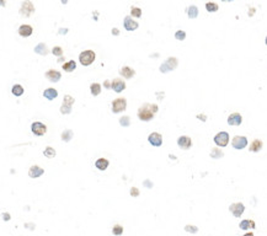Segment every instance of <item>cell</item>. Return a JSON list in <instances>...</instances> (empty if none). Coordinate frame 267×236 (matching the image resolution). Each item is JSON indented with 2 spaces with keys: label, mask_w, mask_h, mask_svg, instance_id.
<instances>
[{
  "label": "cell",
  "mask_w": 267,
  "mask_h": 236,
  "mask_svg": "<svg viewBox=\"0 0 267 236\" xmlns=\"http://www.w3.org/2000/svg\"><path fill=\"white\" fill-rule=\"evenodd\" d=\"M158 112V106L152 104H144L138 110V118L144 122H149L154 118V113Z\"/></svg>",
  "instance_id": "6da1fadb"
},
{
  "label": "cell",
  "mask_w": 267,
  "mask_h": 236,
  "mask_svg": "<svg viewBox=\"0 0 267 236\" xmlns=\"http://www.w3.org/2000/svg\"><path fill=\"white\" fill-rule=\"evenodd\" d=\"M95 52L94 51H84V52H81L80 53V55H79V62H80V64L81 65H84V67H88L90 64H92L94 63V60H95Z\"/></svg>",
  "instance_id": "7a4b0ae2"
},
{
  "label": "cell",
  "mask_w": 267,
  "mask_h": 236,
  "mask_svg": "<svg viewBox=\"0 0 267 236\" xmlns=\"http://www.w3.org/2000/svg\"><path fill=\"white\" fill-rule=\"evenodd\" d=\"M176 67H177V59L174 57H170L166 59L165 63H163L160 65V71L161 73H169V71L176 69Z\"/></svg>",
  "instance_id": "3957f363"
},
{
  "label": "cell",
  "mask_w": 267,
  "mask_h": 236,
  "mask_svg": "<svg viewBox=\"0 0 267 236\" xmlns=\"http://www.w3.org/2000/svg\"><path fill=\"white\" fill-rule=\"evenodd\" d=\"M127 107V101L126 99L123 97H119V99H116L113 102H112V111L113 113H119V112H123Z\"/></svg>",
  "instance_id": "277c9868"
},
{
  "label": "cell",
  "mask_w": 267,
  "mask_h": 236,
  "mask_svg": "<svg viewBox=\"0 0 267 236\" xmlns=\"http://www.w3.org/2000/svg\"><path fill=\"white\" fill-rule=\"evenodd\" d=\"M214 143L218 146H227L229 143V134L227 132H220L214 136Z\"/></svg>",
  "instance_id": "5b68a950"
},
{
  "label": "cell",
  "mask_w": 267,
  "mask_h": 236,
  "mask_svg": "<svg viewBox=\"0 0 267 236\" xmlns=\"http://www.w3.org/2000/svg\"><path fill=\"white\" fill-rule=\"evenodd\" d=\"M31 130H32V133H33L35 135L41 136V135H44V134H46L47 127H46V124H43V123H41V122H33L32 125H31Z\"/></svg>",
  "instance_id": "8992f818"
},
{
  "label": "cell",
  "mask_w": 267,
  "mask_h": 236,
  "mask_svg": "<svg viewBox=\"0 0 267 236\" xmlns=\"http://www.w3.org/2000/svg\"><path fill=\"white\" fill-rule=\"evenodd\" d=\"M33 12H35V7H33L32 2L28 1V0L23 1V2H22V6H21V10H20V14H21L22 16L28 17V16H31Z\"/></svg>",
  "instance_id": "52a82bcc"
},
{
  "label": "cell",
  "mask_w": 267,
  "mask_h": 236,
  "mask_svg": "<svg viewBox=\"0 0 267 236\" xmlns=\"http://www.w3.org/2000/svg\"><path fill=\"white\" fill-rule=\"evenodd\" d=\"M232 144H233V146H234L235 149H238V150H241V149H244V148L248 145V139H246L245 136L236 135V136H234V139H233Z\"/></svg>",
  "instance_id": "ba28073f"
},
{
  "label": "cell",
  "mask_w": 267,
  "mask_h": 236,
  "mask_svg": "<svg viewBox=\"0 0 267 236\" xmlns=\"http://www.w3.org/2000/svg\"><path fill=\"white\" fill-rule=\"evenodd\" d=\"M229 209H230V212L233 213V215H234L235 218H239V217H241V214L244 213L245 205H244L243 203H234V204L230 205Z\"/></svg>",
  "instance_id": "9c48e42d"
},
{
  "label": "cell",
  "mask_w": 267,
  "mask_h": 236,
  "mask_svg": "<svg viewBox=\"0 0 267 236\" xmlns=\"http://www.w3.org/2000/svg\"><path fill=\"white\" fill-rule=\"evenodd\" d=\"M148 140L153 146H161V144H163V136H161V134H159L156 132L152 133L148 136Z\"/></svg>",
  "instance_id": "30bf717a"
},
{
  "label": "cell",
  "mask_w": 267,
  "mask_h": 236,
  "mask_svg": "<svg viewBox=\"0 0 267 236\" xmlns=\"http://www.w3.org/2000/svg\"><path fill=\"white\" fill-rule=\"evenodd\" d=\"M177 145L180 146V148L187 150V149H190V148L192 146V140H191L190 136H187V135H182V136H180V138L177 139Z\"/></svg>",
  "instance_id": "8fae6325"
},
{
  "label": "cell",
  "mask_w": 267,
  "mask_h": 236,
  "mask_svg": "<svg viewBox=\"0 0 267 236\" xmlns=\"http://www.w3.org/2000/svg\"><path fill=\"white\" fill-rule=\"evenodd\" d=\"M123 25H124V28H126L127 31H134V30L138 28V22L134 21V20H132L131 16H126V17H124Z\"/></svg>",
  "instance_id": "7c38bea8"
},
{
  "label": "cell",
  "mask_w": 267,
  "mask_h": 236,
  "mask_svg": "<svg viewBox=\"0 0 267 236\" xmlns=\"http://www.w3.org/2000/svg\"><path fill=\"white\" fill-rule=\"evenodd\" d=\"M111 89H113L115 92H122L124 89H126V84L123 80L121 79H115L112 83H111Z\"/></svg>",
  "instance_id": "4fadbf2b"
},
{
  "label": "cell",
  "mask_w": 267,
  "mask_h": 236,
  "mask_svg": "<svg viewBox=\"0 0 267 236\" xmlns=\"http://www.w3.org/2000/svg\"><path fill=\"white\" fill-rule=\"evenodd\" d=\"M43 173H44V170H43L42 167L37 166V165L30 167V170H28V176H30L31 178H37V177L42 176Z\"/></svg>",
  "instance_id": "5bb4252c"
},
{
  "label": "cell",
  "mask_w": 267,
  "mask_h": 236,
  "mask_svg": "<svg viewBox=\"0 0 267 236\" xmlns=\"http://www.w3.org/2000/svg\"><path fill=\"white\" fill-rule=\"evenodd\" d=\"M33 32V28L30 25H21L19 27V35L21 37H30Z\"/></svg>",
  "instance_id": "9a60e30c"
},
{
  "label": "cell",
  "mask_w": 267,
  "mask_h": 236,
  "mask_svg": "<svg viewBox=\"0 0 267 236\" xmlns=\"http://www.w3.org/2000/svg\"><path fill=\"white\" fill-rule=\"evenodd\" d=\"M46 78H47L49 81H52V83H57V81H59V79L62 78V74H60L59 71H57V70H48V71L46 73Z\"/></svg>",
  "instance_id": "2e32d148"
},
{
  "label": "cell",
  "mask_w": 267,
  "mask_h": 236,
  "mask_svg": "<svg viewBox=\"0 0 267 236\" xmlns=\"http://www.w3.org/2000/svg\"><path fill=\"white\" fill-rule=\"evenodd\" d=\"M243 122V117L239 113H233L228 118V124L229 125H240Z\"/></svg>",
  "instance_id": "e0dca14e"
},
{
  "label": "cell",
  "mask_w": 267,
  "mask_h": 236,
  "mask_svg": "<svg viewBox=\"0 0 267 236\" xmlns=\"http://www.w3.org/2000/svg\"><path fill=\"white\" fill-rule=\"evenodd\" d=\"M119 74L123 75V78H126V79H131V78L134 76L136 71H134L132 68H129V67H123V68L119 70Z\"/></svg>",
  "instance_id": "ac0fdd59"
},
{
  "label": "cell",
  "mask_w": 267,
  "mask_h": 236,
  "mask_svg": "<svg viewBox=\"0 0 267 236\" xmlns=\"http://www.w3.org/2000/svg\"><path fill=\"white\" fill-rule=\"evenodd\" d=\"M43 96H44L47 100L52 101V100H54V99L58 96V91H57L56 89H52V87H49V89H46V90H44V92H43Z\"/></svg>",
  "instance_id": "d6986e66"
},
{
  "label": "cell",
  "mask_w": 267,
  "mask_h": 236,
  "mask_svg": "<svg viewBox=\"0 0 267 236\" xmlns=\"http://www.w3.org/2000/svg\"><path fill=\"white\" fill-rule=\"evenodd\" d=\"M95 166H96L98 170H101V171H105V170L108 167V160H106V159L101 157V159H98V160H96V162H95Z\"/></svg>",
  "instance_id": "ffe728a7"
},
{
  "label": "cell",
  "mask_w": 267,
  "mask_h": 236,
  "mask_svg": "<svg viewBox=\"0 0 267 236\" xmlns=\"http://www.w3.org/2000/svg\"><path fill=\"white\" fill-rule=\"evenodd\" d=\"M261 149H262V141L259 140V139L254 140V141L251 143V145H250V151H252V153H257V151H260Z\"/></svg>",
  "instance_id": "44dd1931"
},
{
  "label": "cell",
  "mask_w": 267,
  "mask_h": 236,
  "mask_svg": "<svg viewBox=\"0 0 267 236\" xmlns=\"http://www.w3.org/2000/svg\"><path fill=\"white\" fill-rule=\"evenodd\" d=\"M35 52L37 54H41V55H46L48 53V49H47V46L44 43H40L35 47Z\"/></svg>",
  "instance_id": "7402d4cb"
},
{
  "label": "cell",
  "mask_w": 267,
  "mask_h": 236,
  "mask_svg": "<svg viewBox=\"0 0 267 236\" xmlns=\"http://www.w3.org/2000/svg\"><path fill=\"white\" fill-rule=\"evenodd\" d=\"M75 68H77V63H75L74 60H70V62H67L65 64H63V69H64V71H67V73L74 71Z\"/></svg>",
  "instance_id": "603a6c76"
},
{
  "label": "cell",
  "mask_w": 267,
  "mask_h": 236,
  "mask_svg": "<svg viewBox=\"0 0 267 236\" xmlns=\"http://www.w3.org/2000/svg\"><path fill=\"white\" fill-rule=\"evenodd\" d=\"M187 15H188L190 18H196L198 16V9H197V6H194V5L190 6L187 9Z\"/></svg>",
  "instance_id": "cb8c5ba5"
},
{
  "label": "cell",
  "mask_w": 267,
  "mask_h": 236,
  "mask_svg": "<svg viewBox=\"0 0 267 236\" xmlns=\"http://www.w3.org/2000/svg\"><path fill=\"white\" fill-rule=\"evenodd\" d=\"M90 91H91V94H92L94 96L100 95V92H101V85L97 84V83L91 84V86H90Z\"/></svg>",
  "instance_id": "d4e9b609"
},
{
  "label": "cell",
  "mask_w": 267,
  "mask_h": 236,
  "mask_svg": "<svg viewBox=\"0 0 267 236\" xmlns=\"http://www.w3.org/2000/svg\"><path fill=\"white\" fill-rule=\"evenodd\" d=\"M11 91H12V94H14L15 96H21V95L23 94V91H25V90H23V87H22L21 85H19V84H17V85H14V86H12Z\"/></svg>",
  "instance_id": "484cf974"
},
{
  "label": "cell",
  "mask_w": 267,
  "mask_h": 236,
  "mask_svg": "<svg viewBox=\"0 0 267 236\" xmlns=\"http://www.w3.org/2000/svg\"><path fill=\"white\" fill-rule=\"evenodd\" d=\"M72 138H73V132L70 129H67L62 133V140L63 141H70Z\"/></svg>",
  "instance_id": "4316f807"
},
{
  "label": "cell",
  "mask_w": 267,
  "mask_h": 236,
  "mask_svg": "<svg viewBox=\"0 0 267 236\" xmlns=\"http://www.w3.org/2000/svg\"><path fill=\"white\" fill-rule=\"evenodd\" d=\"M223 156H224L223 151H222L220 149H218V148H214V149L211 151V157H213V159H220V157H223Z\"/></svg>",
  "instance_id": "83f0119b"
},
{
  "label": "cell",
  "mask_w": 267,
  "mask_h": 236,
  "mask_svg": "<svg viewBox=\"0 0 267 236\" xmlns=\"http://www.w3.org/2000/svg\"><path fill=\"white\" fill-rule=\"evenodd\" d=\"M206 9H207L208 12H215V11H218L219 6L215 2H207L206 4Z\"/></svg>",
  "instance_id": "f1b7e54d"
},
{
  "label": "cell",
  "mask_w": 267,
  "mask_h": 236,
  "mask_svg": "<svg viewBox=\"0 0 267 236\" xmlns=\"http://www.w3.org/2000/svg\"><path fill=\"white\" fill-rule=\"evenodd\" d=\"M43 154H44V156H46V157H49V159H52V157H54V156H56V150H54L53 148H51V146H47Z\"/></svg>",
  "instance_id": "f546056e"
},
{
  "label": "cell",
  "mask_w": 267,
  "mask_h": 236,
  "mask_svg": "<svg viewBox=\"0 0 267 236\" xmlns=\"http://www.w3.org/2000/svg\"><path fill=\"white\" fill-rule=\"evenodd\" d=\"M75 102V100L72 97V96H69V95H65L64 96V99H63V104L64 105H68V106H73V104Z\"/></svg>",
  "instance_id": "4dcf8cb0"
},
{
  "label": "cell",
  "mask_w": 267,
  "mask_h": 236,
  "mask_svg": "<svg viewBox=\"0 0 267 236\" xmlns=\"http://www.w3.org/2000/svg\"><path fill=\"white\" fill-rule=\"evenodd\" d=\"M119 124L123 125V127H129L131 125V119L128 116H124V117L119 118Z\"/></svg>",
  "instance_id": "1f68e13d"
},
{
  "label": "cell",
  "mask_w": 267,
  "mask_h": 236,
  "mask_svg": "<svg viewBox=\"0 0 267 236\" xmlns=\"http://www.w3.org/2000/svg\"><path fill=\"white\" fill-rule=\"evenodd\" d=\"M131 15L133 17H140L142 16V10L139 7H132L131 9Z\"/></svg>",
  "instance_id": "d6a6232c"
},
{
  "label": "cell",
  "mask_w": 267,
  "mask_h": 236,
  "mask_svg": "<svg viewBox=\"0 0 267 236\" xmlns=\"http://www.w3.org/2000/svg\"><path fill=\"white\" fill-rule=\"evenodd\" d=\"M72 112V106H68V105H62V107H60V113H63V115H69Z\"/></svg>",
  "instance_id": "836d02e7"
},
{
  "label": "cell",
  "mask_w": 267,
  "mask_h": 236,
  "mask_svg": "<svg viewBox=\"0 0 267 236\" xmlns=\"http://www.w3.org/2000/svg\"><path fill=\"white\" fill-rule=\"evenodd\" d=\"M112 233H113V235L115 236L122 235V233H123V226H121V225H116V226H113Z\"/></svg>",
  "instance_id": "e575fe53"
},
{
  "label": "cell",
  "mask_w": 267,
  "mask_h": 236,
  "mask_svg": "<svg viewBox=\"0 0 267 236\" xmlns=\"http://www.w3.org/2000/svg\"><path fill=\"white\" fill-rule=\"evenodd\" d=\"M175 38L178 39V41H183V39L186 38V32L182 31V30H180V31H177V32L175 33Z\"/></svg>",
  "instance_id": "d590c367"
},
{
  "label": "cell",
  "mask_w": 267,
  "mask_h": 236,
  "mask_svg": "<svg viewBox=\"0 0 267 236\" xmlns=\"http://www.w3.org/2000/svg\"><path fill=\"white\" fill-rule=\"evenodd\" d=\"M185 230H186L187 233H192V234H196V233L198 231L197 226H194V225H186V226H185Z\"/></svg>",
  "instance_id": "8d00e7d4"
},
{
  "label": "cell",
  "mask_w": 267,
  "mask_h": 236,
  "mask_svg": "<svg viewBox=\"0 0 267 236\" xmlns=\"http://www.w3.org/2000/svg\"><path fill=\"white\" fill-rule=\"evenodd\" d=\"M52 53L54 54V55H57V57H62V54H63V49L60 48V47H54L53 49H52Z\"/></svg>",
  "instance_id": "74e56055"
},
{
  "label": "cell",
  "mask_w": 267,
  "mask_h": 236,
  "mask_svg": "<svg viewBox=\"0 0 267 236\" xmlns=\"http://www.w3.org/2000/svg\"><path fill=\"white\" fill-rule=\"evenodd\" d=\"M239 226H240V229H243V230H248V229L250 228V220H243Z\"/></svg>",
  "instance_id": "f35d334b"
},
{
  "label": "cell",
  "mask_w": 267,
  "mask_h": 236,
  "mask_svg": "<svg viewBox=\"0 0 267 236\" xmlns=\"http://www.w3.org/2000/svg\"><path fill=\"white\" fill-rule=\"evenodd\" d=\"M131 194H132L133 197H138V196H139V189L136 188V187H133V188L131 189Z\"/></svg>",
  "instance_id": "ab89813d"
},
{
  "label": "cell",
  "mask_w": 267,
  "mask_h": 236,
  "mask_svg": "<svg viewBox=\"0 0 267 236\" xmlns=\"http://www.w3.org/2000/svg\"><path fill=\"white\" fill-rule=\"evenodd\" d=\"M143 185H144V186H147V188H152V187H153V183H152L149 180H145V181L143 182Z\"/></svg>",
  "instance_id": "60d3db41"
},
{
  "label": "cell",
  "mask_w": 267,
  "mask_h": 236,
  "mask_svg": "<svg viewBox=\"0 0 267 236\" xmlns=\"http://www.w3.org/2000/svg\"><path fill=\"white\" fill-rule=\"evenodd\" d=\"M2 219H4L5 222H9V220H10V214H9V213H2Z\"/></svg>",
  "instance_id": "b9f144b4"
},
{
  "label": "cell",
  "mask_w": 267,
  "mask_h": 236,
  "mask_svg": "<svg viewBox=\"0 0 267 236\" xmlns=\"http://www.w3.org/2000/svg\"><path fill=\"white\" fill-rule=\"evenodd\" d=\"M25 226H26L27 229H31V230L35 229V224H25Z\"/></svg>",
  "instance_id": "7bdbcfd3"
},
{
  "label": "cell",
  "mask_w": 267,
  "mask_h": 236,
  "mask_svg": "<svg viewBox=\"0 0 267 236\" xmlns=\"http://www.w3.org/2000/svg\"><path fill=\"white\" fill-rule=\"evenodd\" d=\"M197 118H198V119H201V120H203V122H206V119H207L204 115H198V116H197Z\"/></svg>",
  "instance_id": "ee69618b"
},
{
  "label": "cell",
  "mask_w": 267,
  "mask_h": 236,
  "mask_svg": "<svg viewBox=\"0 0 267 236\" xmlns=\"http://www.w3.org/2000/svg\"><path fill=\"white\" fill-rule=\"evenodd\" d=\"M112 35H116V36H118V35H119L118 30H117V28H113V30H112Z\"/></svg>",
  "instance_id": "f6af8a7d"
},
{
  "label": "cell",
  "mask_w": 267,
  "mask_h": 236,
  "mask_svg": "<svg viewBox=\"0 0 267 236\" xmlns=\"http://www.w3.org/2000/svg\"><path fill=\"white\" fill-rule=\"evenodd\" d=\"M250 228H251V229H254V228H255V222L250 220Z\"/></svg>",
  "instance_id": "bcb514c9"
},
{
  "label": "cell",
  "mask_w": 267,
  "mask_h": 236,
  "mask_svg": "<svg viewBox=\"0 0 267 236\" xmlns=\"http://www.w3.org/2000/svg\"><path fill=\"white\" fill-rule=\"evenodd\" d=\"M59 33H67V28H63V31H59Z\"/></svg>",
  "instance_id": "7dc6e473"
},
{
  "label": "cell",
  "mask_w": 267,
  "mask_h": 236,
  "mask_svg": "<svg viewBox=\"0 0 267 236\" xmlns=\"http://www.w3.org/2000/svg\"><path fill=\"white\" fill-rule=\"evenodd\" d=\"M0 5H1V6H5V1H4V0H0Z\"/></svg>",
  "instance_id": "c3c4849f"
},
{
  "label": "cell",
  "mask_w": 267,
  "mask_h": 236,
  "mask_svg": "<svg viewBox=\"0 0 267 236\" xmlns=\"http://www.w3.org/2000/svg\"><path fill=\"white\" fill-rule=\"evenodd\" d=\"M105 86H106V87H110V83H108V81H106V83H105Z\"/></svg>",
  "instance_id": "681fc988"
},
{
  "label": "cell",
  "mask_w": 267,
  "mask_h": 236,
  "mask_svg": "<svg viewBox=\"0 0 267 236\" xmlns=\"http://www.w3.org/2000/svg\"><path fill=\"white\" fill-rule=\"evenodd\" d=\"M244 236H254V234H251V233H248V234H245Z\"/></svg>",
  "instance_id": "f907efd6"
},
{
  "label": "cell",
  "mask_w": 267,
  "mask_h": 236,
  "mask_svg": "<svg viewBox=\"0 0 267 236\" xmlns=\"http://www.w3.org/2000/svg\"><path fill=\"white\" fill-rule=\"evenodd\" d=\"M63 60H64V58H63V57H60V58L58 59V62H63Z\"/></svg>",
  "instance_id": "816d5d0a"
},
{
  "label": "cell",
  "mask_w": 267,
  "mask_h": 236,
  "mask_svg": "<svg viewBox=\"0 0 267 236\" xmlns=\"http://www.w3.org/2000/svg\"><path fill=\"white\" fill-rule=\"evenodd\" d=\"M62 2H63V4H67V0H62Z\"/></svg>",
  "instance_id": "f5cc1de1"
},
{
  "label": "cell",
  "mask_w": 267,
  "mask_h": 236,
  "mask_svg": "<svg viewBox=\"0 0 267 236\" xmlns=\"http://www.w3.org/2000/svg\"><path fill=\"white\" fill-rule=\"evenodd\" d=\"M223 1H233V0H223Z\"/></svg>",
  "instance_id": "db71d44e"
}]
</instances>
